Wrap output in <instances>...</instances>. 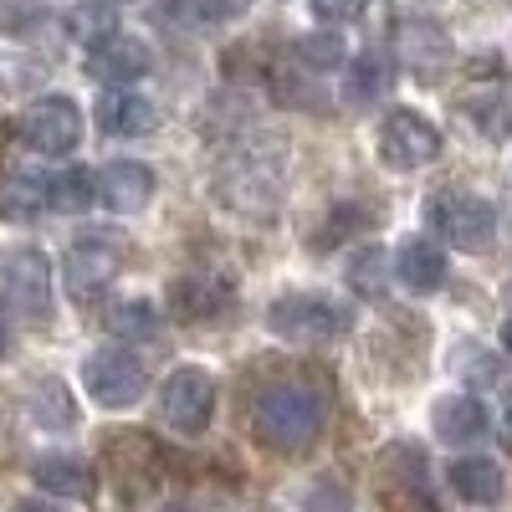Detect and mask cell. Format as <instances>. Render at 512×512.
I'll return each instance as SVG.
<instances>
[{
	"label": "cell",
	"mask_w": 512,
	"mask_h": 512,
	"mask_svg": "<svg viewBox=\"0 0 512 512\" xmlns=\"http://www.w3.org/2000/svg\"><path fill=\"white\" fill-rule=\"evenodd\" d=\"M502 349H507V354H512V318H507V323H502Z\"/></svg>",
	"instance_id": "31"
},
{
	"label": "cell",
	"mask_w": 512,
	"mask_h": 512,
	"mask_svg": "<svg viewBox=\"0 0 512 512\" xmlns=\"http://www.w3.org/2000/svg\"><path fill=\"white\" fill-rule=\"evenodd\" d=\"M395 277L410 287V292H436L446 282V256L436 241H425V236H410L400 241L395 251Z\"/></svg>",
	"instance_id": "17"
},
{
	"label": "cell",
	"mask_w": 512,
	"mask_h": 512,
	"mask_svg": "<svg viewBox=\"0 0 512 512\" xmlns=\"http://www.w3.org/2000/svg\"><path fill=\"white\" fill-rule=\"evenodd\" d=\"M282 175H287V159L277 139H241L216 169V190L231 210L267 221L282 200Z\"/></svg>",
	"instance_id": "2"
},
{
	"label": "cell",
	"mask_w": 512,
	"mask_h": 512,
	"mask_svg": "<svg viewBox=\"0 0 512 512\" xmlns=\"http://www.w3.org/2000/svg\"><path fill=\"white\" fill-rule=\"evenodd\" d=\"M349 282H354V292H379V282H384V256H379L374 246L354 256V267H349Z\"/></svg>",
	"instance_id": "29"
},
{
	"label": "cell",
	"mask_w": 512,
	"mask_h": 512,
	"mask_svg": "<svg viewBox=\"0 0 512 512\" xmlns=\"http://www.w3.org/2000/svg\"><path fill=\"white\" fill-rule=\"evenodd\" d=\"M118 31V11L108 6V0H82V6L67 11V36L82 41V47H98L103 36Z\"/></svg>",
	"instance_id": "22"
},
{
	"label": "cell",
	"mask_w": 512,
	"mask_h": 512,
	"mask_svg": "<svg viewBox=\"0 0 512 512\" xmlns=\"http://www.w3.org/2000/svg\"><path fill=\"white\" fill-rule=\"evenodd\" d=\"M328 420V384L318 374H287L272 379L251 400V431L277 456H303Z\"/></svg>",
	"instance_id": "1"
},
{
	"label": "cell",
	"mask_w": 512,
	"mask_h": 512,
	"mask_svg": "<svg viewBox=\"0 0 512 512\" xmlns=\"http://www.w3.org/2000/svg\"><path fill=\"white\" fill-rule=\"evenodd\" d=\"M98 123H103V134H123V139H134V134H154L159 128V108L139 93H128V88H113L103 103H98Z\"/></svg>",
	"instance_id": "16"
},
{
	"label": "cell",
	"mask_w": 512,
	"mask_h": 512,
	"mask_svg": "<svg viewBox=\"0 0 512 512\" xmlns=\"http://www.w3.org/2000/svg\"><path fill=\"white\" fill-rule=\"evenodd\" d=\"M41 205H47V180L21 175V169L0 180V216H6V221H31Z\"/></svg>",
	"instance_id": "21"
},
{
	"label": "cell",
	"mask_w": 512,
	"mask_h": 512,
	"mask_svg": "<svg viewBox=\"0 0 512 512\" xmlns=\"http://www.w3.org/2000/svg\"><path fill=\"white\" fill-rule=\"evenodd\" d=\"M395 52H400V62L410 72L436 77L451 62V41H446V31L436 21H400L395 26Z\"/></svg>",
	"instance_id": "14"
},
{
	"label": "cell",
	"mask_w": 512,
	"mask_h": 512,
	"mask_svg": "<svg viewBox=\"0 0 512 512\" xmlns=\"http://www.w3.org/2000/svg\"><path fill=\"white\" fill-rule=\"evenodd\" d=\"M364 6H369V0H313V11L323 21H359Z\"/></svg>",
	"instance_id": "30"
},
{
	"label": "cell",
	"mask_w": 512,
	"mask_h": 512,
	"mask_svg": "<svg viewBox=\"0 0 512 512\" xmlns=\"http://www.w3.org/2000/svg\"><path fill=\"white\" fill-rule=\"evenodd\" d=\"M384 466H400L395 477L425 497V451H420V446H405V441H400V446H390V451H384Z\"/></svg>",
	"instance_id": "28"
},
{
	"label": "cell",
	"mask_w": 512,
	"mask_h": 512,
	"mask_svg": "<svg viewBox=\"0 0 512 512\" xmlns=\"http://www.w3.org/2000/svg\"><path fill=\"white\" fill-rule=\"evenodd\" d=\"M149 72V47L139 36H103L93 57H88V77L108 82V88H128V82H139Z\"/></svg>",
	"instance_id": "13"
},
{
	"label": "cell",
	"mask_w": 512,
	"mask_h": 512,
	"mask_svg": "<svg viewBox=\"0 0 512 512\" xmlns=\"http://www.w3.org/2000/svg\"><path fill=\"white\" fill-rule=\"evenodd\" d=\"M0 354H6V318H0Z\"/></svg>",
	"instance_id": "32"
},
{
	"label": "cell",
	"mask_w": 512,
	"mask_h": 512,
	"mask_svg": "<svg viewBox=\"0 0 512 512\" xmlns=\"http://www.w3.org/2000/svg\"><path fill=\"white\" fill-rule=\"evenodd\" d=\"M26 410L31 420L41 425V431H72V420H77V405H72V390L62 379H36L31 384V395H26Z\"/></svg>",
	"instance_id": "19"
},
{
	"label": "cell",
	"mask_w": 512,
	"mask_h": 512,
	"mask_svg": "<svg viewBox=\"0 0 512 512\" xmlns=\"http://www.w3.org/2000/svg\"><path fill=\"white\" fill-rule=\"evenodd\" d=\"M16 134H21L26 149L57 159V154H72V149H77V139H82V113H77L67 98H41V103H31V108L21 113Z\"/></svg>",
	"instance_id": "9"
},
{
	"label": "cell",
	"mask_w": 512,
	"mask_h": 512,
	"mask_svg": "<svg viewBox=\"0 0 512 512\" xmlns=\"http://www.w3.org/2000/svg\"><path fill=\"white\" fill-rule=\"evenodd\" d=\"M62 277H67V292L77 297V303H98V297L113 287V277H118V246H108V241H72Z\"/></svg>",
	"instance_id": "11"
},
{
	"label": "cell",
	"mask_w": 512,
	"mask_h": 512,
	"mask_svg": "<svg viewBox=\"0 0 512 512\" xmlns=\"http://www.w3.org/2000/svg\"><path fill=\"white\" fill-rule=\"evenodd\" d=\"M451 487L466 502H497L502 497V472H497L487 456H466V461L451 466Z\"/></svg>",
	"instance_id": "20"
},
{
	"label": "cell",
	"mask_w": 512,
	"mask_h": 512,
	"mask_svg": "<svg viewBox=\"0 0 512 512\" xmlns=\"http://www.w3.org/2000/svg\"><path fill=\"white\" fill-rule=\"evenodd\" d=\"M297 67H308V72H333V67H344V41H338L333 31H318V36H303L297 41Z\"/></svg>",
	"instance_id": "27"
},
{
	"label": "cell",
	"mask_w": 512,
	"mask_h": 512,
	"mask_svg": "<svg viewBox=\"0 0 512 512\" xmlns=\"http://www.w3.org/2000/svg\"><path fill=\"white\" fill-rule=\"evenodd\" d=\"M98 180V195L108 210H118V216H139V210L154 200V169L139 164V159H113Z\"/></svg>",
	"instance_id": "12"
},
{
	"label": "cell",
	"mask_w": 512,
	"mask_h": 512,
	"mask_svg": "<svg viewBox=\"0 0 512 512\" xmlns=\"http://www.w3.org/2000/svg\"><path fill=\"white\" fill-rule=\"evenodd\" d=\"M31 477H36L41 492L67 497V502H93V497H98V477H93L77 456H41V461L31 466Z\"/></svg>",
	"instance_id": "15"
},
{
	"label": "cell",
	"mask_w": 512,
	"mask_h": 512,
	"mask_svg": "<svg viewBox=\"0 0 512 512\" xmlns=\"http://www.w3.org/2000/svg\"><path fill=\"white\" fill-rule=\"evenodd\" d=\"M98 200V180L88 169H62L57 180H47V205L52 210H67V216H82Z\"/></svg>",
	"instance_id": "23"
},
{
	"label": "cell",
	"mask_w": 512,
	"mask_h": 512,
	"mask_svg": "<svg viewBox=\"0 0 512 512\" xmlns=\"http://www.w3.org/2000/svg\"><path fill=\"white\" fill-rule=\"evenodd\" d=\"M6 297L11 308L31 323L52 313V262L36 246H11L6 251Z\"/></svg>",
	"instance_id": "10"
},
{
	"label": "cell",
	"mask_w": 512,
	"mask_h": 512,
	"mask_svg": "<svg viewBox=\"0 0 512 512\" xmlns=\"http://www.w3.org/2000/svg\"><path fill=\"white\" fill-rule=\"evenodd\" d=\"M210 415H216V379H210L205 369H175L164 379V395H159V420L169 425V431L180 436H200Z\"/></svg>",
	"instance_id": "5"
},
{
	"label": "cell",
	"mask_w": 512,
	"mask_h": 512,
	"mask_svg": "<svg viewBox=\"0 0 512 512\" xmlns=\"http://www.w3.org/2000/svg\"><path fill=\"white\" fill-rule=\"evenodd\" d=\"M384 82H390V72H384V62L364 52V57H354V62H349V88H344V98L364 108V103H374V98L384 93Z\"/></svg>",
	"instance_id": "26"
},
{
	"label": "cell",
	"mask_w": 512,
	"mask_h": 512,
	"mask_svg": "<svg viewBox=\"0 0 512 512\" xmlns=\"http://www.w3.org/2000/svg\"><path fill=\"white\" fill-rule=\"evenodd\" d=\"M425 216H431L436 236L451 241L456 251H487L497 241V210L482 195H472V190H441V195H431Z\"/></svg>",
	"instance_id": "4"
},
{
	"label": "cell",
	"mask_w": 512,
	"mask_h": 512,
	"mask_svg": "<svg viewBox=\"0 0 512 512\" xmlns=\"http://www.w3.org/2000/svg\"><path fill=\"white\" fill-rule=\"evenodd\" d=\"M272 93H277L282 103H292V108H318V103H323L318 82L297 72V62H277V67H272Z\"/></svg>",
	"instance_id": "25"
},
{
	"label": "cell",
	"mask_w": 512,
	"mask_h": 512,
	"mask_svg": "<svg viewBox=\"0 0 512 512\" xmlns=\"http://www.w3.org/2000/svg\"><path fill=\"white\" fill-rule=\"evenodd\" d=\"M82 390H88L103 410H123L149 390V374L128 349H98L82 364Z\"/></svg>",
	"instance_id": "6"
},
{
	"label": "cell",
	"mask_w": 512,
	"mask_h": 512,
	"mask_svg": "<svg viewBox=\"0 0 512 512\" xmlns=\"http://www.w3.org/2000/svg\"><path fill=\"white\" fill-rule=\"evenodd\" d=\"M154 328H159V308L144 303V297L108 308V333H113V338H149Z\"/></svg>",
	"instance_id": "24"
},
{
	"label": "cell",
	"mask_w": 512,
	"mask_h": 512,
	"mask_svg": "<svg viewBox=\"0 0 512 512\" xmlns=\"http://www.w3.org/2000/svg\"><path fill=\"white\" fill-rule=\"evenodd\" d=\"M236 303V282L221 267H190L185 277L169 282V313L180 323H205V318H221Z\"/></svg>",
	"instance_id": "7"
},
{
	"label": "cell",
	"mask_w": 512,
	"mask_h": 512,
	"mask_svg": "<svg viewBox=\"0 0 512 512\" xmlns=\"http://www.w3.org/2000/svg\"><path fill=\"white\" fill-rule=\"evenodd\" d=\"M431 425H436V436L441 441H477L487 431V405L477 395H446L436 410H431Z\"/></svg>",
	"instance_id": "18"
},
{
	"label": "cell",
	"mask_w": 512,
	"mask_h": 512,
	"mask_svg": "<svg viewBox=\"0 0 512 512\" xmlns=\"http://www.w3.org/2000/svg\"><path fill=\"white\" fill-rule=\"evenodd\" d=\"M267 328L277 338H287V344L323 349L349 333V308H338L333 297H318V292H287L267 308Z\"/></svg>",
	"instance_id": "3"
},
{
	"label": "cell",
	"mask_w": 512,
	"mask_h": 512,
	"mask_svg": "<svg viewBox=\"0 0 512 512\" xmlns=\"http://www.w3.org/2000/svg\"><path fill=\"white\" fill-rule=\"evenodd\" d=\"M441 154V134H436V123H425L420 113L400 108L379 123V159L390 164V169H425Z\"/></svg>",
	"instance_id": "8"
}]
</instances>
